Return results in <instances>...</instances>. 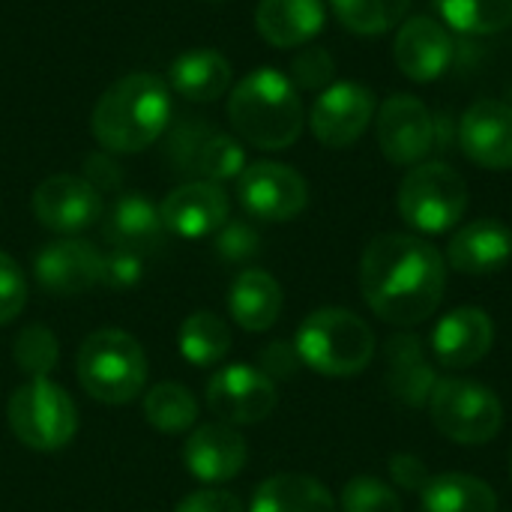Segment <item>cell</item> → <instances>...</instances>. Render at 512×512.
<instances>
[{
	"instance_id": "6da1fadb",
	"label": "cell",
	"mask_w": 512,
	"mask_h": 512,
	"mask_svg": "<svg viewBox=\"0 0 512 512\" xmlns=\"http://www.w3.org/2000/svg\"><path fill=\"white\" fill-rule=\"evenodd\" d=\"M360 288L366 306L393 327L429 321L444 297L447 270L441 252L414 234L375 237L360 261Z\"/></svg>"
},
{
	"instance_id": "7a4b0ae2",
	"label": "cell",
	"mask_w": 512,
	"mask_h": 512,
	"mask_svg": "<svg viewBox=\"0 0 512 512\" xmlns=\"http://www.w3.org/2000/svg\"><path fill=\"white\" fill-rule=\"evenodd\" d=\"M171 123L168 84L153 72H132L114 81L93 105L90 132L108 153H141Z\"/></svg>"
},
{
	"instance_id": "3957f363",
	"label": "cell",
	"mask_w": 512,
	"mask_h": 512,
	"mask_svg": "<svg viewBox=\"0 0 512 512\" xmlns=\"http://www.w3.org/2000/svg\"><path fill=\"white\" fill-rule=\"evenodd\" d=\"M234 132L258 150H285L303 132V99L291 78L273 66H261L240 78L228 96Z\"/></svg>"
},
{
	"instance_id": "277c9868",
	"label": "cell",
	"mask_w": 512,
	"mask_h": 512,
	"mask_svg": "<svg viewBox=\"0 0 512 512\" xmlns=\"http://www.w3.org/2000/svg\"><path fill=\"white\" fill-rule=\"evenodd\" d=\"M297 357L327 378L360 375L375 357L372 327L348 309H318L297 330Z\"/></svg>"
},
{
	"instance_id": "5b68a950",
	"label": "cell",
	"mask_w": 512,
	"mask_h": 512,
	"mask_svg": "<svg viewBox=\"0 0 512 512\" xmlns=\"http://www.w3.org/2000/svg\"><path fill=\"white\" fill-rule=\"evenodd\" d=\"M78 381L93 399L105 405H126L147 381L144 348L123 330H96L78 351Z\"/></svg>"
},
{
	"instance_id": "8992f818",
	"label": "cell",
	"mask_w": 512,
	"mask_h": 512,
	"mask_svg": "<svg viewBox=\"0 0 512 512\" xmlns=\"http://www.w3.org/2000/svg\"><path fill=\"white\" fill-rule=\"evenodd\" d=\"M396 204L414 231L444 234L468 210V183L447 162H420L405 174Z\"/></svg>"
},
{
	"instance_id": "52a82bcc",
	"label": "cell",
	"mask_w": 512,
	"mask_h": 512,
	"mask_svg": "<svg viewBox=\"0 0 512 512\" xmlns=\"http://www.w3.org/2000/svg\"><path fill=\"white\" fill-rule=\"evenodd\" d=\"M9 426L15 438L39 453L66 447L78 432V411L69 393L51 378H30L9 399Z\"/></svg>"
},
{
	"instance_id": "ba28073f",
	"label": "cell",
	"mask_w": 512,
	"mask_h": 512,
	"mask_svg": "<svg viewBox=\"0 0 512 512\" xmlns=\"http://www.w3.org/2000/svg\"><path fill=\"white\" fill-rule=\"evenodd\" d=\"M429 411L435 429L447 435L453 444H465V447L489 444L504 426L501 399L477 381H462V378L438 381L429 396Z\"/></svg>"
},
{
	"instance_id": "9c48e42d",
	"label": "cell",
	"mask_w": 512,
	"mask_h": 512,
	"mask_svg": "<svg viewBox=\"0 0 512 512\" xmlns=\"http://www.w3.org/2000/svg\"><path fill=\"white\" fill-rule=\"evenodd\" d=\"M165 156L174 162L177 171L198 174L201 180H210V183L234 180L246 168V153L240 141L201 120L174 126L168 135Z\"/></svg>"
},
{
	"instance_id": "30bf717a",
	"label": "cell",
	"mask_w": 512,
	"mask_h": 512,
	"mask_svg": "<svg viewBox=\"0 0 512 512\" xmlns=\"http://www.w3.org/2000/svg\"><path fill=\"white\" fill-rule=\"evenodd\" d=\"M237 180L240 204L261 222H288L309 204V186L303 174L282 162H252Z\"/></svg>"
},
{
	"instance_id": "8fae6325",
	"label": "cell",
	"mask_w": 512,
	"mask_h": 512,
	"mask_svg": "<svg viewBox=\"0 0 512 512\" xmlns=\"http://www.w3.org/2000/svg\"><path fill=\"white\" fill-rule=\"evenodd\" d=\"M276 384L261 369L234 363L207 381V408L228 426H252L273 414Z\"/></svg>"
},
{
	"instance_id": "7c38bea8",
	"label": "cell",
	"mask_w": 512,
	"mask_h": 512,
	"mask_svg": "<svg viewBox=\"0 0 512 512\" xmlns=\"http://www.w3.org/2000/svg\"><path fill=\"white\" fill-rule=\"evenodd\" d=\"M375 114V96L357 81H336L318 93L309 126L324 147H351L363 138Z\"/></svg>"
},
{
	"instance_id": "4fadbf2b",
	"label": "cell",
	"mask_w": 512,
	"mask_h": 512,
	"mask_svg": "<svg viewBox=\"0 0 512 512\" xmlns=\"http://www.w3.org/2000/svg\"><path fill=\"white\" fill-rule=\"evenodd\" d=\"M375 132L393 165H417L435 147V120L426 102L411 93H396L381 105Z\"/></svg>"
},
{
	"instance_id": "5bb4252c",
	"label": "cell",
	"mask_w": 512,
	"mask_h": 512,
	"mask_svg": "<svg viewBox=\"0 0 512 512\" xmlns=\"http://www.w3.org/2000/svg\"><path fill=\"white\" fill-rule=\"evenodd\" d=\"M33 213L48 231L72 237L102 216V195L84 177L54 174L33 189Z\"/></svg>"
},
{
	"instance_id": "9a60e30c",
	"label": "cell",
	"mask_w": 512,
	"mask_h": 512,
	"mask_svg": "<svg viewBox=\"0 0 512 512\" xmlns=\"http://www.w3.org/2000/svg\"><path fill=\"white\" fill-rule=\"evenodd\" d=\"M33 273L45 291L57 297H78L102 282V252L87 240L63 237L39 249Z\"/></svg>"
},
{
	"instance_id": "2e32d148",
	"label": "cell",
	"mask_w": 512,
	"mask_h": 512,
	"mask_svg": "<svg viewBox=\"0 0 512 512\" xmlns=\"http://www.w3.org/2000/svg\"><path fill=\"white\" fill-rule=\"evenodd\" d=\"M462 153L489 171L512 168V105L498 99H477L459 123Z\"/></svg>"
},
{
	"instance_id": "e0dca14e",
	"label": "cell",
	"mask_w": 512,
	"mask_h": 512,
	"mask_svg": "<svg viewBox=\"0 0 512 512\" xmlns=\"http://www.w3.org/2000/svg\"><path fill=\"white\" fill-rule=\"evenodd\" d=\"M228 213H231V204H228L225 189L210 180L183 183L159 204L165 231L186 237V240H201V237L216 234L228 222Z\"/></svg>"
},
{
	"instance_id": "ac0fdd59",
	"label": "cell",
	"mask_w": 512,
	"mask_h": 512,
	"mask_svg": "<svg viewBox=\"0 0 512 512\" xmlns=\"http://www.w3.org/2000/svg\"><path fill=\"white\" fill-rule=\"evenodd\" d=\"M396 66L411 81H435L441 78L453 63V39L444 24H438L429 15H414L402 21L396 42H393Z\"/></svg>"
},
{
	"instance_id": "d6986e66",
	"label": "cell",
	"mask_w": 512,
	"mask_h": 512,
	"mask_svg": "<svg viewBox=\"0 0 512 512\" xmlns=\"http://www.w3.org/2000/svg\"><path fill=\"white\" fill-rule=\"evenodd\" d=\"M246 441L243 435L228 423H204L198 426L186 447L183 462L192 477L201 483H225L234 480L246 465Z\"/></svg>"
},
{
	"instance_id": "ffe728a7",
	"label": "cell",
	"mask_w": 512,
	"mask_h": 512,
	"mask_svg": "<svg viewBox=\"0 0 512 512\" xmlns=\"http://www.w3.org/2000/svg\"><path fill=\"white\" fill-rule=\"evenodd\" d=\"M495 342L492 318L477 306H462L444 315L432 333L435 360L447 369H465L480 363Z\"/></svg>"
},
{
	"instance_id": "44dd1931",
	"label": "cell",
	"mask_w": 512,
	"mask_h": 512,
	"mask_svg": "<svg viewBox=\"0 0 512 512\" xmlns=\"http://www.w3.org/2000/svg\"><path fill=\"white\" fill-rule=\"evenodd\" d=\"M512 258V231L501 219H477L450 237L447 261L465 276L498 273Z\"/></svg>"
},
{
	"instance_id": "7402d4cb",
	"label": "cell",
	"mask_w": 512,
	"mask_h": 512,
	"mask_svg": "<svg viewBox=\"0 0 512 512\" xmlns=\"http://www.w3.org/2000/svg\"><path fill=\"white\" fill-rule=\"evenodd\" d=\"M255 27L273 48L309 45L324 27L321 0H261L255 9Z\"/></svg>"
},
{
	"instance_id": "603a6c76",
	"label": "cell",
	"mask_w": 512,
	"mask_h": 512,
	"mask_svg": "<svg viewBox=\"0 0 512 512\" xmlns=\"http://www.w3.org/2000/svg\"><path fill=\"white\" fill-rule=\"evenodd\" d=\"M438 384V375L423 351V342L411 333H402V336H393L387 342V387L390 393L417 408V405H426L432 390Z\"/></svg>"
},
{
	"instance_id": "cb8c5ba5",
	"label": "cell",
	"mask_w": 512,
	"mask_h": 512,
	"mask_svg": "<svg viewBox=\"0 0 512 512\" xmlns=\"http://www.w3.org/2000/svg\"><path fill=\"white\" fill-rule=\"evenodd\" d=\"M168 81L171 90L189 102H216L231 87V63L222 51L192 48L171 63Z\"/></svg>"
},
{
	"instance_id": "d4e9b609",
	"label": "cell",
	"mask_w": 512,
	"mask_h": 512,
	"mask_svg": "<svg viewBox=\"0 0 512 512\" xmlns=\"http://www.w3.org/2000/svg\"><path fill=\"white\" fill-rule=\"evenodd\" d=\"M228 306H231V318L243 330L264 333L282 315V288H279V282L270 273L246 270V273H240L234 279Z\"/></svg>"
},
{
	"instance_id": "484cf974",
	"label": "cell",
	"mask_w": 512,
	"mask_h": 512,
	"mask_svg": "<svg viewBox=\"0 0 512 512\" xmlns=\"http://www.w3.org/2000/svg\"><path fill=\"white\" fill-rule=\"evenodd\" d=\"M249 512H336V501L315 477L276 474L255 489Z\"/></svg>"
},
{
	"instance_id": "4316f807",
	"label": "cell",
	"mask_w": 512,
	"mask_h": 512,
	"mask_svg": "<svg viewBox=\"0 0 512 512\" xmlns=\"http://www.w3.org/2000/svg\"><path fill=\"white\" fill-rule=\"evenodd\" d=\"M423 512H498V495L471 474H438L420 492Z\"/></svg>"
},
{
	"instance_id": "83f0119b",
	"label": "cell",
	"mask_w": 512,
	"mask_h": 512,
	"mask_svg": "<svg viewBox=\"0 0 512 512\" xmlns=\"http://www.w3.org/2000/svg\"><path fill=\"white\" fill-rule=\"evenodd\" d=\"M162 231H165V225H162L159 207L150 198L123 195L108 213V237H111L114 249L141 252V249L153 246Z\"/></svg>"
},
{
	"instance_id": "f1b7e54d",
	"label": "cell",
	"mask_w": 512,
	"mask_h": 512,
	"mask_svg": "<svg viewBox=\"0 0 512 512\" xmlns=\"http://www.w3.org/2000/svg\"><path fill=\"white\" fill-rule=\"evenodd\" d=\"M231 351V330L213 312H192L180 327V354L192 366H216Z\"/></svg>"
},
{
	"instance_id": "f546056e",
	"label": "cell",
	"mask_w": 512,
	"mask_h": 512,
	"mask_svg": "<svg viewBox=\"0 0 512 512\" xmlns=\"http://www.w3.org/2000/svg\"><path fill=\"white\" fill-rule=\"evenodd\" d=\"M144 417L153 429L165 435H180L189 432L198 420V402L183 384H156L144 396Z\"/></svg>"
},
{
	"instance_id": "4dcf8cb0",
	"label": "cell",
	"mask_w": 512,
	"mask_h": 512,
	"mask_svg": "<svg viewBox=\"0 0 512 512\" xmlns=\"http://www.w3.org/2000/svg\"><path fill=\"white\" fill-rule=\"evenodd\" d=\"M444 21L462 33L486 36L512 24V0H435Z\"/></svg>"
},
{
	"instance_id": "1f68e13d",
	"label": "cell",
	"mask_w": 512,
	"mask_h": 512,
	"mask_svg": "<svg viewBox=\"0 0 512 512\" xmlns=\"http://www.w3.org/2000/svg\"><path fill=\"white\" fill-rule=\"evenodd\" d=\"M336 18L360 36L393 30L411 9V0H330Z\"/></svg>"
},
{
	"instance_id": "d6a6232c",
	"label": "cell",
	"mask_w": 512,
	"mask_h": 512,
	"mask_svg": "<svg viewBox=\"0 0 512 512\" xmlns=\"http://www.w3.org/2000/svg\"><path fill=\"white\" fill-rule=\"evenodd\" d=\"M12 354H15V363L21 372H27L30 378H48L60 360V345L48 327L33 324V327H24L18 333Z\"/></svg>"
},
{
	"instance_id": "836d02e7",
	"label": "cell",
	"mask_w": 512,
	"mask_h": 512,
	"mask_svg": "<svg viewBox=\"0 0 512 512\" xmlns=\"http://www.w3.org/2000/svg\"><path fill=\"white\" fill-rule=\"evenodd\" d=\"M339 507L342 512H402V498L384 480L354 477L351 483H345Z\"/></svg>"
},
{
	"instance_id": "e575fe53",
	"label": "cell",
	"mask_w": 512,
	"mask_h": 512,
	"mask_svg": "<svg viewBox=\"0 0 512 512\" xmlns=\"http://www.w3.org/2000/svg\"><path fill=\"white\" fill-rule=\"evenodd\" d=\"M333 72H336V63H333L330 51L321 45H306L291 60L288 78L297 90H327L333 81Z\"/></svg>"
},
{
	"instance_id": "d590c367",
	"label": "cell",
	"mask_w": 512,
	"mask_h": 512,
	"mask_svg": "<svg viewBox=\"0 0 512 512\" xmlns=\"http://www.w3.org/2000/svg\"><path fill=\"white\" fill-rule=\"evenodd\" d=\"M27 306V282L21 267L0 252V324L15 321Z\"/></svg>"
},
{
	"instance_id": "8d00e7d4",
	"label": "cell",
	"mask_w": 512,
	"mask_h": 512,
	"mask_svg": "<svg viewBox=\"0 0 512 512\" xmlns=\"http://www.w3.org/2000/svg\"><path fill=\"white\" fill-rule=\"evenodd\" d=\"M258 249H261V237L246 222H225L216 231V252L225 261H246V258L258 255Z\"/></svg>"
},
{
	"instance_id": "74e56055",
	"label": "cell",
	"mask_w": 512,
	"mask_h": 512,
	"mask_svg": "<svg viewBox=\"0 0 512 512\" xmlns=\"http://www.w3.org/2000/svg\"><path fill=\"white\" fill-rule=\"evenodd\" d=\"M141 255L132 249H111L102 255V285L108 288H129L141 279Z\"/></svg>"
},
{
	"instance_id": "f35d334b",
	"label": "cell",
	"mask_w": 512,
	"mask_h": 512,
	"mask_svg": "<svg viewBox=\"0 0 512 512\" xmlns=\"http://www.w3.org/2000/svg\"><path fill=\"white\" fill-rule=\"evenodd\" d=\"M174 512H246L243 504L231 495V492H222V489H201V492H192L186 495L177 510Z\"/></svg>"
},
{
	"instance_id": "ab89813d",
	"label": "cell",
	"mask_w": 512,
	"mask_h": 512,
	"mask_svg": "<svg viewBox=\"0 0 512 512\" xmlns=\"http://www.w3.org/2000/svg\"><path fill=\"white\" fill-rule=\"evenodd\" d=\"M390 474L396 480V486L408 489V492H423V486L429 483V474H426V465L423 459L411 456V453H399L390 459Z\"/></svg>"
},
{
	"instance_id": "60d3db41",
	"label": "cell",
	"mask_w": 512,
	"mask_h": 512,
	"mask_svg": "<svg viewBox=\"0 0 512 512\" xmlns=\"http://www.w3.org/2000/svg\"><path fill=\"white\" fill-rule=\"evenodd\" d=\"M84 180L99 192V189H114L123 180V174H120V168L114 165L111 156H96L93 153L84 162Z\"/></svg>"
},
{
	"instance_id": "b9f144b4",
	"label": "cell",
	"mask_w": 512,
	"mask_h": 512,
	"mask_svg": "<svg viewBox=\"0 0 512 512\" xmlns=\"http://www.w3.org/2000/svg\"><path fill=\"white\" fill-rule=\"evenodd\" d=\"M297 348H288L285 342H273L267 351H261V372L270 378V375H279V378H285V375H291L294 372V366H297Z\"/></svg>"
},
{
	"instance_id": "7bdbcfd3",
	"label": "cell",
	"mask_w": 512,
	"mask_h": 512,
	"mask_svg": "<svg viewBox=\"0 0 512 512\" xmlns=\"http://www.w3.org/2000/svg\"><path fill=\"white\" fill-rule=\"evenodd\" d=\"M510 480H512V450H510Z\"/></svg>"
}]
</instances>
